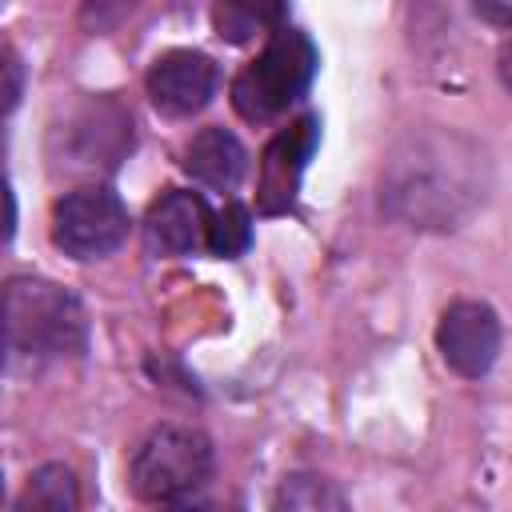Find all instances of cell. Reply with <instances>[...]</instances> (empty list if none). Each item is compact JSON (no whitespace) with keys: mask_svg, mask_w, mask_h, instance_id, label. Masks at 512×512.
<instances>
[{"mask_svg":"<svg viewBox=\"0 0 512 512\" xmlns=\"http://www.w3.org/2000/svg\"><path fill=\"white\" fill-rule=\"evenodd\" d=\"M488 188L484 148L452 128L412 132L380 176V204L408 228H456Z\"/></svg>","mask_w":512,"mask_h":512,"instance_id":"cell-1","label":"cell"},{"mask_svg":"<svg viewBox=\"0 0 512 512\" xmlns=\"http://www.w3.org/2000/svg\"><path fill=\"white\" fill-rule=\"evenodd\" d=\"M4 336L12 352L28 356H68L84 348V308L80 300L36 276H12L4 288Z\"/></svg>","mask_w":512,"mask_h":512,"instance_id":"cell-2","label":"cell"},{"mask_svg":"<svg viewBox=\"0 0 512 512\" xmlns=\"http://www.w3.org/2000/svg\"><path fill=\"white\" fill-rule=\"evenodd\" d=\"M212 476V440L188 424L152 428L132 452V492L148 504H180Z\"/></svg>","mask_w":512,"mask_h":512,"instance_id":"cell-3","label":"cell"},{"mask_svg":"<svg viewBox=\"0 0 512 512\" xmlns=\"http://www.w3.org/2000/svg\"><path fill=\"white\" fill-rule=\"evenodd\" d=\"M316 72V48L300 28H272L264 52L232 80V104L244 120L260 124L280 116Z\"/></svg>","mask_w":512,"mask_h":512,"instance_id":"cell-4","label":"cell"},{"mask_svg":"<svg viewBox=\"0 0 512 512\" xmlns=\"http://www.w3.org/2000/svg\"><path fill=\"white\" fill-rule=\"evenodd\" d=\"M128 240V208L104 184L76 188L52 208V244L72 260H100Z\"/></svg>","mask_w":512,"mask_h":512,"instance_id":"cell-5","label":"cell"},{"mask_svg":"<svg viewBox=\"0 0 512 512\" xmlns=\"http://www.w3.org/2000/svg\"><path fill=\"white\" fill-rule=\"evenodd\" d=\"M56 140H60L56 156L68 172L112 168L132 144V120L116 100H92L68 120V128L56 132Z\"/></svg>","mask_w":512,"mask_h":512,"instance_id":"cell-6","label":"cell"},{"mask_svg":"<svg viewBox=\"0 0 512 512\" xmlns=\"http://www.w3.org/2000/svg\"><path fill=\"white\" fill-rule=\"evenodd\" d=\"M436 348L444 364L468 380H480L500 352V320L480 300H456L436 324Z\"/></svg>","mask_w":512,"mask_h":512,"instance_id":"cell-7","label":"cell"},{"mask_svg":"<svg viewBox=\"0 0 512 512\" xmlns=\"http://www.w3.org/2000/svg\"><path fill=\"white\" fill-rule=\"evenodd\" d=\"M148 96L164 116H192L200 112L220 84V72L212 64V56L192 52V48H176L164 52L152 68H148Z\"/></svg>","mask_w":512,"mask_h":512,"instance_id":"cell-8","label":"cell"},{"mask_svg":"<svg viewBox=\"0 0 512 512\" xmlns=\"http://www.w3.org/2000/svg\"><path fill=\"white\" fill-rule=\"evenodd\" d=\"M208 232H212V212H208L204 196L180 192V188L160 196L144 220L148 244L164 256H188L196 248H208Z\"/></svg>","mask_w":512,"mask_h":512,"instance_id":"cell-9","label":"cell"},{"mask_svg":"<svg viewBox=\"0 0 512 512\" xmlns=\"http://www.w3.org/2000/svg\"><path fill=\"white\" fill-rule=\"evenodd\" d=\"M316 148V120L304 116L292 128H284L260 160V212H284L296 196L300 172Z\"/></svg>","mask_w":512,"mask_h":512,"instance_id":"cell-10","label":"cell"},{"mask_svg":"<svg viewBox=\"0 0 512 512\" xmlns=\"http://www.w3.org/2000/svg\"><path fill=\"white\" fill-rule=\"evenodd\" d=\"M244 168H248V152L228 128H204L184 148V172L208 188H220V192L236 188Z\"/></svg>","mask_w":512,"mask_h":512,"instance_id":"cell-11","label":"cell"},{"mask_svg":"<svg viewBox=\"0 0 512 512\" xmlns=\"http://www.w3.org/2000/svg\"><path fill=\"white\" fill-rule=\"evenodd\" d=\"M16 508L20 512H76L80 508V488H76L72 468H64V464H40L28 476Z\"/></svg>","mask_w":512,"mask_h":512,"instance_id":"cell-12","label":"cell"},{"mask_svg":"<svg viewBox=\"0 0 512 512\" xmlns=\"http://www.w3.org/2000/svg\"><path fill=\"white\" fill-rule=\"evenodd\" d=\"M276 508H292V512H340L344 508V496L332 488V480L296 472V476H288L280 484Z\"/></svg>","mask_w":512,"mask_h":512,"instance_id":"cell-13","label":"cell"},{"mask_svg":"<svg viewBox=\"0 0 512 512\" xmlns=\"http://www.w3.org/2000/svg\"><path fill=\"white\" fill-rule=\"evenodd\" d=\"M276 16H280V0H220L216 28H220V36H228V40L240 44L256 28L276 24Z\"/></svg>","mask_w":512,"mask_h":512,"instance_id":"cell-14","label":"cell"},{"mask_svg":"<svg viewBox=\"0 0 512 512\" xmlns=\"http://www.w3.org/2000/svg\"><path fill=\"white\" fill-rule=\"evenodd\" d=\"M252 244V216L244 204H224L212 216V232H208V252L216 256H240Z\"/></svg>","mask_w":512,"mask_h":512,"instance_id":"cell-15","label":"cell"},{"mask_svg":"<svg viewBox=\"0 0 512 512\" xmlns=\"http://www.w3.org/2000/svg\"><path fill=\"white\" fill-rule=\"evenodd\" d=\"M136 4L140 0H80V24H84V32L104 36V32L120 28L136 12Z\"/></svg>","mask_w":512,"mask_h":512,"instance_id":"cell-16","label":"cell"},{"mask_svg":"<svg viewBox=\"0 0 512 512\" xmlns=\"http://www.w3.org/2000/svg\"><path fill=\"white\" fill-rule=\"evenodd\" d=\"M20 80H24V68H20V56L12 48H4V108L12 112L16 100H20Z\"/></svg>","mask_w":512,"mask_h":512,"instance_id":"cell-17","label":"cell"},{"mask_svg":"<svg viewBox=\"0 0 512 512\" xmlns=\"http://www.w3.org/2000/svg\"><path fill=\"white\" fill-rule=\"evenodd\" d=\"M472 12L496 28H512V0H468Z\"/></svg>","mask_w":512,"mask_h":512,"instance_id":"cell-18","label":"cell"},{"mask_svg":"<svg viewBox=\"0 0 512 512\" xmlns=\"http://www.w3.org/2000/svg\"><path fill=\"white\" fill-rule=\"evenodd\" d=\"M496 72H500V84H504V92L512 96V40H504V44H500V56H496Z\"/></svg>","mask_w":512,"mask_h":512,"instance_id":"cell-19","label":"cell"}]
</instances>
